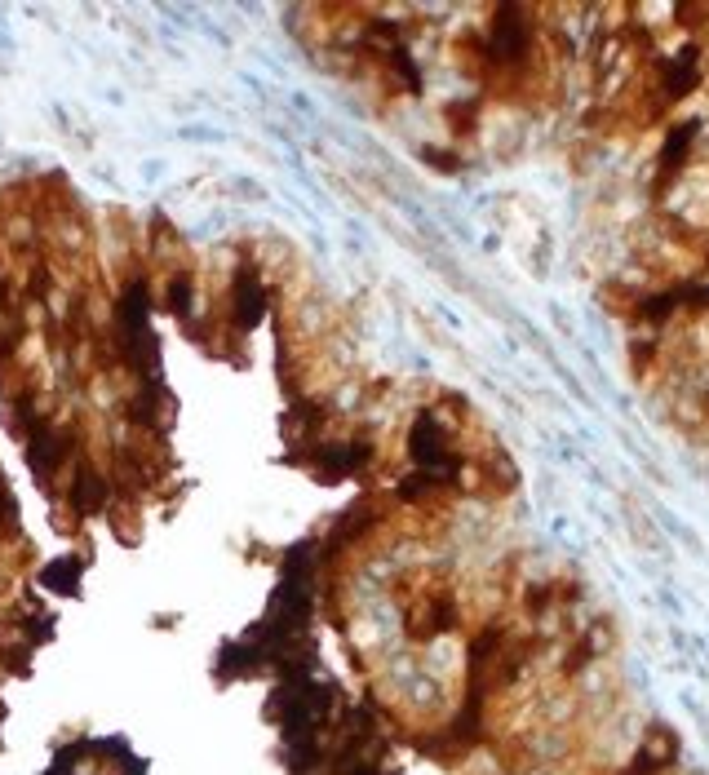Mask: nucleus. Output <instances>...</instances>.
<instances>
[{
    "label": "nucleus",
    "instance_id": "nucleus-14",
    "mask_svg": "<svg viewBox=\"0 0 709 775\" xmlns=\"http://www.w3.org/2000/svg\"><path fill=\"white\" fill-rule=\"evenodd\" d=\"M0 293H5V284H0Z\"/></svg>",
    "mask_w": 709,
    "mask_h": 775
},
{
    "label": "nucleus",
    "instance_id": "nucleus-6",
    "mask_svg": "<svg viewBox=\"0 0 709 775\" xmlns=\"http://www.w3.org/2000/svg\"><path fill=\"white\" fill-rule=\"evenodd\" d=\"M71 505L76 514H98L107 505V479L94 470V465H80L76 470V483H71Z\"/></svg>",
    "mask_w": 709,
    "mask_h": 775
},
{
    "label": "nucleus",
    "instance_id": "nucleus-2",
    "mask_svg": "<svg viewBox=\"0 0 709 775\" xmlns=\"http://www.w3.org/2000/svg\"><path fill=\"white\" fill-rule=\"evenodd\" d=\"M408 452H413L417 465H426L430 474H452L457 465L448 461V443H444V426L435 417H417L413 434H408Z\"/></svg>",
    "mask_w": 709,
    "mask_h": 775
},
{
    "label": "nucleus",
    "instance_id": "nucleus-11",
    "mask_svg": "<svg viewBox=\"0 0 709 775\" xmlns=\"http://www.w3.org/2000/svg\"><path fill=\"white\" fill-rule=\"evenodd\" d=\"M289 426H293L297 434H311L315 426H320V403L297 399V403H293V412H289Z\"/></svg>",
    "mask_w": 709,
    "mask_h": 775
},
{
    "label": "nucleus",
    "instance_id": "nucleus-9",
    "mask_svg": "<svg viewBox=\"0 0 709 775\" xmlns=\"http://www.w3.org/2000/svg\"><path fill=\"white\" fill-rule=\"evenodd\" d=\"M80 581V563L76 558H63V563H54V567H45V585L49 589H58V594H71Z\"/></svg>",
    "mask_w": 709,
    "mask_h": 775
},
{
    "label": "nucleus",
    "instance_id": "nucleus-7",
    "mask_svg": "<svg viewBox=\"0 0 709 775\" xmlns=\"http://www.w3.org/2000/svg\"><path fill=\"white\" fill-rule=\"evenodd\" d=\"M147 315H151V297H147V284L138 279L120 297V333H147Z\"/></svg>",
    "mask_w": 709,
    "mask_h": 775
},
{
    "label": "nucleus",
    "instance_id": "nucleus-3",
    "mask_svg": "<svg viewBox=\"0 0 709 775\" xmlns=\"http://www.w3.org/2000/svg\"><path fill=\"white\" fill-rule=\"evenodd\" d=\"M320 479H346V474H355L359 465L368 461V443H328V448H320Z\"/></svg>",
    "mask_w": 709,
    "mask_h": 775
},
{
    "label": "nucleus",
    "instance_id": "nucleus-8",
    "mask_svg": "<svg viewBox=\"0 0 709 775\" xmlns=\"http://www.w3.org/2000/svg\"><path fill=\"white\" fill-rule=\"evenodd\" d=\"M696 54H683V58H674L670 67H665V93L670 98H683V93H692V85H696Z\"/></svg>",
    "mask_w": 709,
    "mask_h": 775
},
{
    "label": "nucleus",
    "instance_id": "nucleus-10",
    "mask_svg": "<svg viewBox=\"0 0 709 775\" xmlns=\"http://www.w3.org/2000/svg\"><path fill=\"white\" fill-rule=\"evenodd\" d=\"M692 133H696V124H678L670 133V142H665V151H661V169H674V164L683 160L687 147H692Z\"/></svg>",
    "mask_w": 709,
    "mask_h": 775
},
{
    "label": "nucleus",
    "instance_id": "nucleus-1",
    "mask_svg": "<svg viewBox=\"0 0 709 775\" xmlns=\"http://www.w3.org/2000/svg\"><path fill=\"white\" fill-rule=\"evenodd\" d=\"M67 452H71V434L67 430L49 426V421H36V426L27 430V461H32L36 479H49V474L67 461Z\"/></svg>",
    "mask_w": 709,
    "mask_h": 775
},
{
    "label": "nucleus",
    "instance_id": "nucleus-5",
    "mask_svg": "<svg viewBox=\"0 0 709 775\" xmlns=\"http://www.w3.org/2000/svg\"><path fill=\"white\" fill-rule=\"evenodd\" d=\"M528 49V27H523L519 9H501L497 31H492V54L497 58H519Z\"/></svg>",
    "mask_w": 709,
    "mask_h": 775
},
{
    "label": "nucleus",
    "instance_id": "nucleus-4",
    "mask_svg": "<svg viewBox=\"0 0 709 775\" xmlns=\"http://www.w3.org/2000/svg\"><path fill=\"white\" fill-rule=\"evenodd\" d=\"M262 315H266V288L253 271H244L240 279H235V324L253 328Z\"/></svg>",
    "mask_w": 709,
    "mask_h": 775
},
{
    "label": "nucleus",
    "instance_id": "nucleus-12",
    "mask_svg": "<svg viewBox=\"0 0 709 775\" xmlns=\"http://www.w3.org/2000/svg\"><path fill=\"white\" fill-rule=\"evenodd\" d=\"M169 310H173V315L187 319V310H191V279H173V288H169Z\"/></svg>",
    "mask_w": 709,
    "mask_h": 775
},
{
    "label": "nucleus",
    "instance_id": "nucleus-13",
    "mask_svg": "<svg viewBox=\"0 0 709 775\" xmlns=\"http://www.w3.org/2000/svg\"><path fill=\"white\" fill-rule=\"evenodd\" d=\"M9 514H14V496H9V488L0 483V519H9Z\"/></svg>",
    "mask_w": 709,
    "mask_h": 775
}]
</instances>
